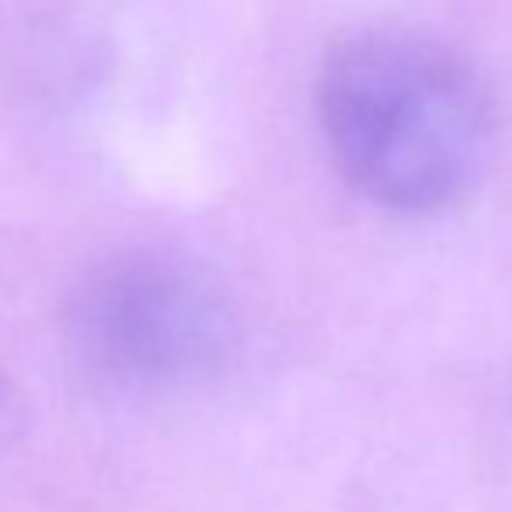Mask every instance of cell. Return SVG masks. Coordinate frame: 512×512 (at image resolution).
I'll return each mask as SVG.
<instances>
[{"label": "cell", "mask_w": 512, "mask_h": 512, "mask_svg": "<svg viewBox=\"0 0 512 512\" xmlns=\"http://www.w3.org/2000/svg\"><path fill=\"white\" fill-rule=\"evenodd\" d=\"M317 119L345 182L394 213L457 203L492 150V102L478 74L450 46L401 28L331 49Z\"/></svg>", "instance_id": "6da1fadb"}]
</instances>
